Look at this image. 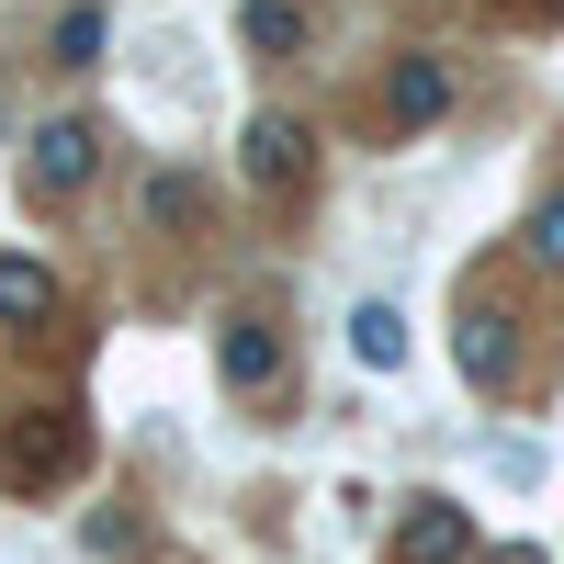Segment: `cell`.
<instances>
[{
    "instance_id": "1",
    "label": "cell",
    "mask_w": 564,
    "mask_h": 564,
    "mask_svg": "<svg viewBox=\"0 0 564 564\" xmlns=\"http://www.w3.org/2000/svg\"><path fill=\"white\" fill-rule=\"evenodd\" d=\"M238 170H249V193H305L316 181V135L294 124V113H249V135H238Z\"/></svg>"
},
{
    "instance_id": "2",
    "label": "cell",
    "mask_w": 564,
    "mask_h": 564,
    "mask_svg": "<svg viewBox=\"0 0 564 564\" xmlns=\"http://www.w3.org/2000/svg\"><path fill=\"white\" fill-rule=\"evenodd\" d=\"M90 170H102V124H90V113H57V124L34 135V159H23V193H34V204H68Z\"/></svg>"
},
{
    "instance_id": "3",
    "label": "cell",
    "mask_w": 564,
    "mask_h": 564,
    "mask_svg": "<svg viewBox=\"0 0 564 564\" xmlns=\"http://www.w3.org/2000/svg\"><path fill=\"white\" fill-rule=\"evenodd\" d=\"M215 372H226V395H271V384H282V327H271V316H226Z\"/></svg>"
},
{
    "instance_id": "4",
    "label": "cell",
    "mask_w": 564,
    "mask_h": 564,
    "mask_svg": "<svg viewBox=\"0 0 564 564\" xmlns=\"http://www.w3.org/2000/svg\"><path fill=\"white\" fill-rule=\"evenodd\" d=\"M395 564H475V520H463L452 497H417L395 520Z\"/></svg>"
},
{
    "instance_id": "5",
    "label": "cell",
    "mask_w": 564,
    "mask_h": 564,
    "mask_svg": "<svg viewBox=\"0 0 564 564\" xmlns=\"http://www.w3.org/2000/svg\"><path fill=\"white\" fill-rule=\"evenodd\" d=\"M384 113H395L406 135L441 124V113H452V68H441V57H395V68H384Z\"/></svg>"
},
{
    "instance_id": "6",
    "label": "cell",
    "mask_w": 564,
    "mask_h": 564,
    "mask_svg": "<svg viewBox=\"0 0 564 564\" xmlns=\"http://www.w3.org/2000/svg\"><path fill=\"white\" fill-rule=\"evenodd\" d=\"M68 463H79V430H68V417H57V430L34 417V430H12V452H0V475H12V486H57Z\"/></svg>"
},
{
    "instance_id": "7",
    "label": "cell",
    "mask_w": 564,
    "mask_h": 564,
    "mask_svg": "<svg viewBox=\"0 0 564 564\" xmlns=\"http://www.w3.org/2000/svg\"><path fill=\"white\" fill-rule=\"evenodd\" d=\"M45 305H57V271H45L34 249H0V327H34Z\"/></svg>"
},
{
    "instance_id": "8",
    "label": "cell",
    "mask_w": 564,
    "mask_h": 564,
    "mask_svg": "<svg viewBox=\"0 0 564 564\" xmlns=\"http://www.w3.org/2000/svg\"><path fill=\"white\" fill-rule=\"evenodd\" d=\"M135 215H148L159 238H181V226L204 215V181H193V170H148V193H135Z\"/></svg>"
},
{
    "instance_id": "9",
    "label": "cell",
    "mask_w": 564,
    "mask_h": 564,
    "mask_svg": "<svg viewBox=\"0 0 564 564\" xmlns=\"http://www.w3.org/2000/svg\"><path fill=\"white\" fill-rule=\"evenodd\" d=\"M350 350H361V372H406V316L395 305H350Z\"/></svg>"
},
{
    "instance_id": "10",
    "label": "cell",
    "mask_w": 564,
    "mask_h": 564,
    "mask_svg": "<svg viewBox=\"0 0 564 564\" xmlns=\"http://www.w3.org/2000/svg\"><path fill=\"white\" fill-rule=\"evenodd\" d=\"M238 34H249V57H294L305 45V0H249Z\"/></svg>"
},
{
    "instance_id": "11",
    "label": "cell",
    "mask_w": 564,
    "mask_h": 564,
    "mask_svg": "<svg viewBox=\"0 0 564 564\" xmlns=\"http://www.w3.org/2000/svg\"><path fill=\"white\" fill-rule=\"evenodd\" d=\"M102 34H113V23H102V12L79 0V12L57 23V68H102Z\"/></svg>"
},
{
    "instance_id": "12",
    "label": "cell",
    "mask_w": 564,
    "mask_h": 564,
    "mask_svg": "<svg viewBox=\"0 0 564 564\" xmlns=\"http://www.w3.org/2000/svg\"><path fill=\"white\" fill-rule=\"evenodd\" d=\"M531 260H542V271H564V193H542V204H531Z\"/></svg>"
},
{
    "instance_id": "13",
    "label": "cell",
    "mask_w": 564,
    "mask_h": 564,
    "mask_svg": "<svg viewBox=\"0 0 564 564\" xmlns=\"http://www.w3.org/2000/svg\"><path fill=\"white\" fill-rule=\"evenodd\" d=\"M486 564H542V553H520V542H508V553H486Z\"/></svg>"
}]
</instances>
